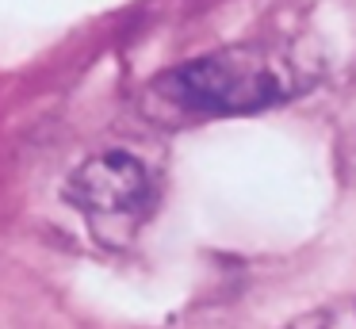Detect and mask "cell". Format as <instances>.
Instances as JSON below:
<instances>
[{
	"instance_id": "1",
	"label": "cell",
	"mask_w": 356,
	"mask_h": 329,
	"mask_svg": "<svg viewBox=\"0 0 356 329\" xmlns=\"http://www.w3.org/2000/svg\"><path fill=\"white\" fill-rule=\"evenodd\" d=\"M299 88V73L287 58L230 46L161 73L149 84V104L165 115H249L284 104Z\"/></svg>"
},
{
	"instance_id": "2",
	"label": "cell",
	"mask_w": 356,
	"mask_h": 329,
	"mask_svg": "<svg viewBox=\"0 0 356 329\" xmlns=\"http://www.w3.org/2000/svg\"><path fill=\"white\" fill-rule=\"evenodd\" d=\"M65 199L92 222L134 218L149 203V172L134 153H96L73 168V176L65 180Z\"/></svg>"
},
{
	"instance_id": "3",
	"label": "cell",
	"mask_w": 356,
	"mask_h": 329,
	"mask_svg": "<svg viewBox=\"0 0 356 329\" xmlns=\"http://www.w3.org/2000/svg\"><path fill=\"white\" fill-rule=\"evenodd\" d=\"M284 329H356V295L333 298V303L318 306V310L299 314V318L287 321Z\"/></svg>"
}]
</instances>
